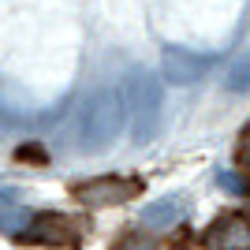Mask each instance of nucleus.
Masks as SVG:
<instances>
[{
  "mask_svg": "<svg viewBox=\"0 0 250 250\" xmlns=\"http://www.w3.org/2000/svg\"><path fill=\"white\" fill-rule=\"evenodd\" d=\"M142 194V179L135 176H94L71 187V198L86 209H112Z\"/></svg>",
  "mask_w": 250,
  "mask_h": 250,
  "instance_id": "f257e3e1",
  "label": "nucleus"
},
{
  "mask_svg": "<svg viewBox=\"0 0 250 250\" xmlns=\"http://www.w3.org/2000/svg\"><path fill=\"white\" fill-rule=\"evenodd\" d=\"M19 239L42 243V247H75V243L83 239V231H79V224L67 213H42V217H34L19 231Z\"/></svg>",
  "mask_w": 250,
  "mask_h": 250,
  "instance_id": "f03ea898",
  "label": "nucleus"
},
{
  "mask_svg": "<svg viewBox=\"0 0 250 250\" xmlns=\"http://www.w3.org/2000/svg\"><path fill=\"white\" fill-rule=\"evenodd\" d=\"M202 247L206 250H247L250 247V220L239 213H224L206 228L202 235Z\"/></svg>",
  "mask_w": 250,
  "mask_h": 250,
  "instance_id": "7ed1b4c3",
  "label": "nucleus"
},
{
  "mask_svg": "<svg viewBox=\"0 0 250 250\" xmlns=\"http://www.w3.org/2000/svg\"><path fill=\"white\" fill-rule=\"evenodd\" d=\"M116 250H161V247H157V239H149L142 231H127V235H120Z\"/></svg>",
  "mask_w": 250,
  "mask_h": 250,
  "instance_id": "20e7f679",
  "label": "nucleus"
},
{
  "mask_svg": "<svg viewBox=\"0 0 250 250\" xmlns=\"http://www.w3.org/2000/svg\"><path fill=\"white\" fill-rule=\"evenodd\" d=\"M235 165L243 172H250V124H243L239 138H235Z\"/></svg>",
  "mask_w": 250,
  "mask_h": 250,
  "instance_id": "39448f33",
  "label": "nucleus"
},
{
  "mask_svg": "<svg viewBox=\"0 0 250 250\" xmlns=\"http://www.w3.org/2000/svg\"><path fill=\"white\" fill-rule=\"evenodd\" d=\"M15 157H19V161H26V165H45V161H49L45 146H38V142H26V146H19V149H15Z\"/></svg>",
  "mask_w": 250,
  "mask_h": 250,
  "instance_id": "423d86ee",
  "label": "nucleus"
},
{
  "mask_svg": "<svg viewBox=\"0 0 250 250\" xmlns=\"http://www.w3.org/2000/svg\"><path fill=\"white\" fill-rule=\"evenodd\" d=\"M247 206H250V187H247Z\"/></svg>",
  "mask_w": 250,
  "mask_h": 250,
  "instance_id": "0eeeda50",
  "label": "nucleus"
}]
</instances>
